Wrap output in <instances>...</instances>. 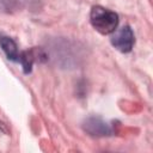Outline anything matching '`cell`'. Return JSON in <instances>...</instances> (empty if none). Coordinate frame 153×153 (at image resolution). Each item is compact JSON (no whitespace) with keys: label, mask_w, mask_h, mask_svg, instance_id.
Wrapping results in <instances>:
<instances>
[{"label":"cell","mask_w":153,"mask_h":153,"mask_svg":"<svg viewBox=\"0 0 153 153\" xmlns=\"http://www.w3.org/2000/svg\"><path fill=\"white\" fill-rule=\"evenodd\" d=\"M90 22L92 26L102 35H110L117 29L118 16L114 11L102 6H94L90 13Z\"/></svg>","instance_id":"1"},{"label":"cell","mask_w":153,"mask_h":153,"mask_svg":"<svg viewBox=\"0 0 153 153\" xmlns=\"http://www.w3.org/2000/svg\"><path fill=\"white\" fill-rule=\"evenodd\" d=\"M82 129L91 136H109L112 134V127L99 116H90L82 123Z\"/></svg>","instance_id":"2"},{"label":"cell","mask_w":153,"mask_h":153,"mask_svg":"<svg viewBox=\"0 0 153 153\" xmlns=\"http://www.w3.org/2000/svg\"><path fill=\"white\" fill-rule=\"evenodd\" d=\"M114 32L115 33L111 37V44L121 53H129L133 49V45L135 42L131 29L128 25H126L118 29L117 31L115 30Z\"/></svg>","instance_id":"3"},{"label":"cell","mask_w":153,"mask_h":153,"mask_svg":"<svg viewBox=\"0 0 153 153\" xmlns=\"http://www.w3.org/2000/svg\"><path fill=\"white\" fill-rule=\"evenodd\" d=\"M41 8V0H0V12L16 13L24 10L38 11Z\"/></svg>","instance_id":"4"},{"label":"cell","mask_w":153,"mask_h":153,"mask_svg":"<svg viewBox=\"0 0 153 153\" xmlns=\"http://www.w3.org/2000/svg\"><path fill=\"white\" fill-rule=\"evenodd\" d=\"M43 61H48V55L41 48H32L30 50L20 53L19 60H18V62L22 63L23 71L25 74H29L31 72L32 65L35 62H43Z\"/></svg>","instance_id":"5"},{"label":"cell","mask_w":153,"mask_h":153,"mask_svg":"<svg viewBox=\"0 0 153 153\" xmlns=\"http://www.w3.org/2000/svg\"><path fill=\"white\" fill-rule=\"evenodd\" d=\"M0 47L4 50L5 55L7 56L8 60L18 62L20 53L18 50V45L17 43L8 36H0Z\"/></svg>","instance_id":"6"}]
</instances>
